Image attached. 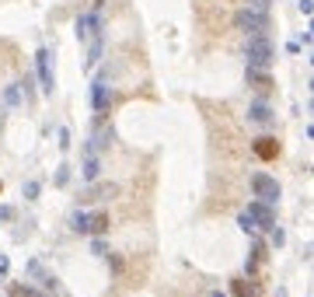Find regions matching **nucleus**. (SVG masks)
I'll return each instance as SVG.
<instances>
[{"label":"nucleus","instance_id":"nucleus-1","mask_svg":"<svg viewBox=\"0 0 314 297\" xmlns=\"http://www.w3.org/2000/svg\"><path fill=\"white\" fill-rule=\"evenodd\" d=\"M245 60H248V66H255V70H269V66H272L276 49H272L269 35H251V39L245 42Z\"/></svg>","mask_w":314,"mask_h":297},{"label":"nucleus","instance_id":"nucleus-2","mask_svg":"<svg viewBox=\"0 0 314 297\" xmlns=\"http://www.w3.org/2000/svg\"><path fill=\"white\" fill-rule=\"evenodd\" d=\"M70 228H73L77 234H105V231H108V213H105V210H94V213L73 210V213H70Z\"/></svg>","mask_w":314,"mask_h":297},{"label":"nucleus","instance_id":"nucleus-3","mask_svg":"<svg viewBox=\"0 0 314 297\" xmlns=\"http://www.w3.org/2000/svg\"><path fill=\"white\" fill-rule=\"evenodd\" d=\"M234 25H238V32H245L248 39L251 35H269V28H272L269 14L265 11H251V7H241L238 14H234Z\"/></svg>","mask_w":314,"mask_h":297},{"label":"nucleus","instance_id":"nucleus-4","mask_svg":"<svg viewBox=\"0 0 314 297\" xmlns=\"http://www.w3.org/2000/svg\"><path fill=\"white\" fill-rule=\"evenodd\" d=\"M251 193H255L258 203H269V206H276L280 196H283L280 182L272 178V175H265V171H255V175H251Z\"/></svg>","mask_w":314,"mask_h":297},{"label":"nucleus","instance_id":"nucleus-5","mask_svg":"<svg viewBox=\"0 0 314 297\" xmlns=\"http://www.w3.org/2000/svg\"><path fill=\"white\" fill-rule=\"evenodd\" d=\"M245 217L251 220V224L255 228H262V231H272V228H276V213H272V206L269 203H248V210H245Z\"/></svg>","mask_w":314,"mask_h":297},{"label":"nucleus","instance_id":"nucleus-6","mask_svg":"<svg viewBox=\"0 0 314 297\" xmlns=\"http://www.w3.org/2000/svg\"><path fill=\"white\" fill-rule=\"evenodd\" d=\"M35 66H38V81H42V91L53 95V88H56V77H53V53H49L46 46L35 53Z\"/></svg>","mask_w":314,"mask_h":297},{"label":"nucleus","instance_id":"nucleus-7","mask_svg":"<svg viewBox=\"0 0 314 297\" xmlns=\"http://www.w3.org/2000/svg\"><path fill=\"white\" fill-rule=\"evenodd\" d=\"M91 105H94L98 116H105L112 108V91H108V77H105V73L94 77V84H91Z\"/></svg>","mask_w":314,"mask_h":297},{"label":"nucleus","instance_id":"nucleus-8","mask_svg":"<svg viewBox=\"0 0 314 297\" xmlns=\"http://www.w3.org/2000/svg\"><path fill=\"white\" fill-rule=\"evenodd\" d=\"M73 32H77V39H81V42L94 39V35L101 32V11H88V14H81V18H77V25H73Z\"/></svg>","mask_w":314,"mask_h":297},{"label":"nucleus","instance_id":"nucleus-9","mask_svg":"<svg viewBox=\"0 0 314 297\" xmlns=\"http://www.w3.org/2000/svg\"><path fill=\"white\" fill-rule=\"evenodd\" d=\"M112 196H119V185L115 182H91L81 193V203H101V199H112Z\"/></svg>","mask_w":314,"mask_h":297},{"label":"nucleus","instance_id":"nucleus-10","mask_svg":"<svg viewBox=\"0 0 314 297\" xmlns=\"http://www.w3.org/2000/svg\"><path fill=\"white\" fill-rule=\"evenodd\" d=\"M248 123H255V126H272V123H276V112H272V108H269V101H251L248 105Z\"/></svg>","mask_w":314,"mask_h":297},{"label":"nucleus","instance_id":"nucleus-11","mask_svg":"<svg viewBox=\"0 0 314 297\" xmlns=\"http://www.w3.org/2000/svg\"><path fill=\"white\" fill-rule=\"evenodd\" d=\"M251 151H255V158H262V161H276V158H280V140H276V136H258V140L251 143Z\"/></svg>","mask_w":314,"mask_h":297},{"label":"nucleus","instance_id":"nucleus-12","mask_svg":"<svg viewBox=\"0 0 314 297\" xmlns=\"http://www.w3.org/2000/svg\"><path fill=\"white\" fill-rule=\"evenodd\" d=\"M112 140H115V133H112V126L108 130H98L91 140H88V147H84V154H98V151H105V147H112Z\"/></svg>","mask_w":314,"mask_h":297},{"label":"nucleus","instance_id":"nucleus-13","mask_svg":"<svg viewBox=\"0 0 314 297\" xmlns=\"http://www.w3.org/2000/svg\"><path fill=\"white\" fill-rule=\"evenodd\" d=\"M25 105V95L18 84H7L4 91H0V108H21Z\"/></svg>","mask_w":314,"mask_h":297},{"label":"nucleus","instance_id":"nucleus-14","mask_svg":"<svg viewBox=\"0 0 314 297\" xmlns=\"http://www.w3.org/2000/svg\"><path fill=\"white\" fill-rule=\"evenodd\" d=\"M230 294L234 297H258V283L248 276V280H234L230 283Z\"/></svg>","mask_w":314,"mask_h":297},{"label":"nucleus","instance_id":"nucleus-15","mask_svg":"<svg viewBox=\"0 0 314 297\" xmlns=\"http://www.w3.org/2000/svg\"><path fill=\"white\" fill-rule=\"evenodd\" d=\"M101 49H105V39H101V32H98L94 39H88V60H84V66H88V70L101 60Z\"/></svg>","mask_w":314,"mask_h":297},{"label":"nucleus","instance_id":"nucleus-16","mask_svg":"<svg viewBox=\"0 0 314 297\" xmlns=\"http://www.w3.org/2000/svg\"><path fill=\"white\" fill-rule=\"evenodd\" d=\"M245 77H248V84H251L255 91H269V88H272V81H269V73H265V70L248 66V73H245Z\"/></svg>","mask_w":314,"mask_h":297},{"label":"nucleus","instance_id":"nucleus-17","mask_svg":"<svg viewBox=\"0 0 314 297\" xmlns=\"http://www.w3.org/2000/svg\"><path fill=\"white\" fill-rule=\"evenodd\" d=\"M88 182H98V175H101V161L94 158V154H88V161H84V171H81Z\"/></svg>","mask_w":314,"mask_h":297},{"label":"nucleus","instance_id":"nucleus-18","mask_svg":"<svg viewBox=\"0 0 314 297\" xmlns=\"http://www.w3.org/2000/svg\"><path fill=\"white\" fill-rule=\"evenodd\" d=\"M21 193H25V199H35V196H38V182H35V178L25 182V189H21Z\"/></svg>","mask_w":314,"mask_h":297},{"label":"nucleus","instance_id":"nucleus-19","mask_svg":"<svg viewBox=\"0 0 314 297\" xmlns=\"http://www.w3.org/2000/svg\"><path fill=\"white\" fill-rule=\"evenodd\" d=\"M248 7H251V11H265V14H269L272 0H248Z\"/></svg>","mask_w":314,"mask_h":297},{"label":"nucleus","instance_id":"nucleus-20","mask_svg":"<svg viewBox=\"0 0 314 297\" xmlns=\"http://www.w3.org/2000/svg\"><path fill=\"white\" fill-rule=\"evenodd\" d=\"M66 178H70V168L60 165V168H56V185H66Z\"/></svg>","mask_w":314,"mask_h":297},{"label":"nucleus","instance_id":"nucleus-21","mask_svg":"<svg viewBox=\"0 0 314 297\" xmlns=\"http://www.w3.org/2000/svg\"><path fill=\"white\" fill-rule=\"evenodd\" d=\"M66 147H70V130L63 126V130H60V151H66Z\"/></svg>","mask_w":314,"mask_h":297},{"label":"nucleus","instance_id":"nucleus-22","mask_svg":"<svg viewBox=\"0 0 314 297\" xmlns=\"http://www.w3.org/2000/svg\"><path fill=\"white\" fill-rule=\"evenodd\" d=\"M283 241H286V234H283V231H276V228H272V245H276V248H280Z\"/></svg>","mask_w":314,"mask_h":297},{"label":"nucleus","instance_id":"nucleus-23","mask_svg":"<svg viewBox=\"0 0 314 297\" xmlns=\"http://www.w3.org/2000/svg\"><path fill=\"white\" fill-rule=\"evenodd\" d=\"M311 11H314V0H300V14H304V18H307V14H311Z\"/></svg>","mask_w":314,"mask_h":297},{"label":"nucleus","instance_id":"nucleus-24","mask_svg":"<svg viewBox=\"0 0 314 297\" xmlns=\"http://www.w3.org/2000/svg\"><path fill=\"white\" fill-rule=\"evenodd\" d=\"M0 220H14V210L11 206H0Z\"/></svg>","mask_w":314,"mask_h":297},{"label":"nucleus","instance_id":"nucleus-25","mask_svg":"<svg viewBox=\"0 0 314 297\" xmlns=\"http://www.w3.org/2000/svg\"><path fill=\"white\" fill-rule=\"evenodd\" d=\"M4 273H7V259H4V255H0V276H4Z\"/></svg>","mask_w":314,"mask_h":297},{"label":"nucleus","instance_id":"nucleus-26","mask_svg":"<svg viewBox=\"0 0 314 297\" xmlns=\"http://www.w3.org/2000/svg\"><path fill=\"white\" fill-rule=\"evenodd\" d=\"M0 112H4V108H0ZM0 130H4V116H0Z\"/></svg>","mask_w":314,"mask_h":297},{"label":"nucleus","instance_id":"nucleus-27","mask_svg":"<svg viewBox=\"0 0 314 297\" xmlns=\"http://www.w3.org/2000/svg\"><path fill=\"white\" fill-rule=\"evenodd\" d=\"M0 193H4V182H0Z\"/></svg>","mask_w":314,"mask_h":297}]
</instances>
